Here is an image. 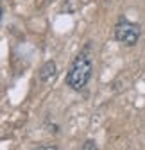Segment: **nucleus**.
Here are the masks:
<instances>
[{"label":"nucleus","mask_w":145,"mask_h":150,"mask_svg":"<svg viewBox=\"0 0 145 150\" xmlns=\"http://www.w3.org/2000/svg\"><path fill=\"white\" fill-rule=\"evenodd\" d=\"M115 40L118 43L127 45V47L136 45L138 40H140V25L122 18V20L115 25Z\"/></svg>","instance_id":"nucleus-2"},{"label":"nucleus","mask_w":145,"mask_h":150,"mask_svg":"<svg viewBox=\"0 0 145 150\" xmlns=\"http://www.w3.org/2000/svg\"><path fill=\"white\" fill-rule=\"evenodd\" d=\"M92 71H93L92 59H90L86 54H79L77 57L72 61V64L68 68L66 84L74 91H81L90 82V79H92Z\"/></svg>","instance_id":"nucleus-1"},{"label":"nucleus","mask_w":145,"mask_h":150,"mask_svg":"<svg viewBox=\"0 0 145 150\" xmlns=\"http://www.w3.org/2000/svg\"><path fill=\"white\" fill-rule=\"evenodd\" d=\"M2 13H4L2 11V0H0V22H2Z\"/></svg>","instance_id":"nucleus-6"},{"label":"nucleus","mask_w":145,"mask_h":150,"mask_svg":"<svg viewBox=\"0 0 145 150\" xmlns=\"http://www.w3.org/2000/svg\"><path fill=\"white\" fill-rule=\"evenodd\" d=\"M81 150H97V145H95V141L88 139V141H84V143H82Z\"/></svg>","instance_id":"nucleus-4"},{"label":"nucleus","mask_w":145,"mask_h":150,"mask_svg":"<svg viewBox=\"0 0 145 150\" xmlns=\"http://www.w3.org/2000/svg\"><path fill=\"white\" fill-rule=\"evenodd\" d=\"M58 77V68H56V63L54 61H47L41 68H40V81L43 84H50L54 82Z\"/></svg>","instance_id":"nucleus-3"},{"label":"nucleus","mask_w":145,"mask_h":150,"mask_svg":"<svg viewBox=\"0 0 145 150\" xmlns=\"http://www.w3.org/2000/svg\"><path fill=\"white\" fill-rule=\"evenodd\" d=\"M36 150H59V148L54 146V145H41V146H38Z\"/></svg>","instance_id":"nucleus-5"}]
</instances>
